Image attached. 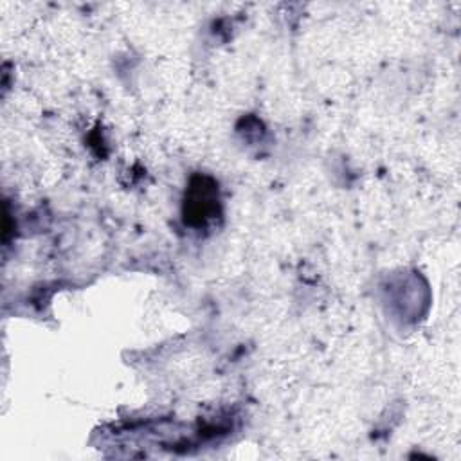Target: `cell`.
I'll list each match as a JSON object with an SVG mask.
<instances>
[{"mask_svg": "<svg viewBox=\"0 0 461 461\" xmlns=\"http://www.w3.org/2000/svg\"><path fill=\"white\" fill-rule=\"evenodd\" d=\"M220 212L218 185L209 176H193L185 191L184 220L193 227H202Z\"/></svg>", "mask_w": 461, "mask_h": 461, "instance_id": "obj_1", "label": "cell"}]
</instances>
